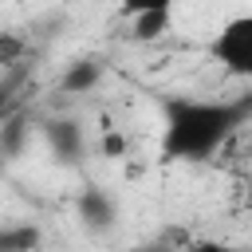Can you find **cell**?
<instances>
[{
	"label": "cell",
	"instance_id": "1",
	"mask_svg": "<svg viewBox=\"0 0 252 252\" xmlns=\"http://www.w3.org/2000/svg\"><path fill=\"white\" fill-rule=\"evenodd\" d=\"M252 114L248 98H197V94H169L161 98V130L158 154L161 161L201 165L213 161L232 134Z\"/></svg>",
	"mask_w": 252,
	"mask_h": 252
},
{
	"label": "cell",
	"instance_id": "2",
	"mask_svg": "<svg viewBox=\"0 0 252 252\" xmlns=\"http://www.w3.org/2000/svg\"><path fill=\"white\" fill-rule=\"evenodd\" d=\"M209 55L224 75L252 87V12H236L220 20L209 39Z\"/></svg>",
	"mask_w": 252,
	"mask_h": 252
},
{
	"label": "cell",
	"instance_id": "3",
	"mask_svg": "<svg viewBox=\"0 0 252 252\" xmlns=\"http://www.w3.org/2000/svg\"><path fill=\"white\" fill-rule=\"evenodd\" d=\"M79 220H83L87 228H110V224L118 220L114 197H110L106 189H98V185L83 189V197H79Z\"/></svg>",
	"mask_w": 252,
	"mask_h": 252
},
{
	"label": "cell",
	"instance_id": "4",
	"mask_svg": "<svg viewBox=\"0 0 252 252\" xmlns=\"http://www.w3.org/2000/svg\"><path fill=\"white\" fill-rule=\"evenodd\" d=\"M98 75H102V71H98V63L83 59V63H75V67L63 75V83H59V87H63L67 94H83V91H91V87L98 83Z\"/></svg>",
	"mask_w": 252,
	"mask_h": 252
},
{
	"label": "cell",
	"instance_id": "5",
	"mask_svg": "<svg viewBox=\"0 0 252 252\" xmlns=\"http://www.w3.org/2000/svg\"><path fill=\"white\" fill-rule=\"evenodd\" d=\"M173 8H177V0H118V12L126 20H134V16H173Z\"/></svg>",
	"mask_w": 252,
	"mask_h": 252
},
{
	"label": "cell",
	"instance_id": "6",
	"mask_svg": "<svg viewBox=\"0 0 252 252\" xmlns=\"http://www.w3.org/2000/svg\"><path fill=\"white\" fill-rule=\"evenodd\" d=\"M169 20H173V16H134V20H130L134 39H158V35H165Z\"/></svg>",
	"mask_w": 252,
	"mask_h": 252
},
{
	"label": "cell",
	"instance_id": "7",
	"mask_svg": "<svg viewBox=\"0 0 252 252\" xmlns=\"http://www.w3.org/2000/svg\"><path fill=\"white\" fill-rule=\"evenodd\" d=\"M24 39L20 35H12V32H0V63H12V59H20L24 55Z\"/></svg>",
	"mask_w": 252,
	"mask_h": 252
},
{
	"label": "cell",
	"instance_id": "8",
	"mask_svg": "<svg viewBox=\"0 0 252 252\" xmlns=\"http://www.w3.org/2000/svg\"><path fill=\"white\" fill-rule=\"evenodd\" d=\"M185 252H252V248H240V244H224V240H197V244H189Z\"/></svg>",
	"mask_w": 252,
	"mask_h": 252
},
{
	"label": "cell",
	"instance_id": "9",
	"mask_svg": "<svg viewBox=\"0 0 252 252\" xmlns=\"http://www.w3.org/2000/svg\"><path fill=\"white\" fill-rule=\"evenodd\" d=\"M8 122V98L0 94V126ZM0 169H4V146H0Z\"/></svg>",
	"mask_w": 252,
	"mask_h": 252
},
{
	"label": "cell",
	"instance_id": "10",
	"mask_svg": "<svg viewBox=\"0 0 252 252\" xmlns=\"http://www.w3.org/2000/svg\"><path fill=\"white\" fill-rule=\"evenodd\" d=\"M248 205H252V177H248Z\"/></svg>",
	"mask_w": 252,
	"mask_h": 252
}]
</instances>
